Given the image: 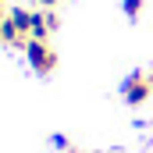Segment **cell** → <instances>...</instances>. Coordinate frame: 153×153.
I'll return each mask as SVG.
<instances>
[{"label":"cell","mask_w":153,"mask_h":153,"mask_svg":"<svg viewBox=\"0 0 153 153\" xmlns=\"http://www.w3.org/2000/svg\"><path fill=\"white\" fill-rule=\"evenodd\" d=\"M25 57H29V68L36 75H50L57 68V53H53V46L46 39H29L25 43Z\"/></svg>","instance_id":"6da1fadb"},{"label":"cell","mask_w":153,"mask_h":153,"mask_svg":"<svg viewBox=\"0 0 153 153\" xmlns=\"http://www.w3.org/2000/svg\"><path fill=\"white\" fill-rule=\"evenodd\" d=\"M121 93H125V103H132V107H143V103L153 96V78L146 75V71H135V75H128V78H125Z\"/></svg>","instance_id":"7a4b0ae2"},{"label":"cell","mask_w":153,"mask_h":153,"mask_svg":"<svg viewBox=\"0 0 153 153\" xmlns=\"http://www.w3.org/2000/svg\"><path fill=\"white\" fill-rule=\"evenodd\" d=\"M61 22H57V14L53 11H32V39H50V32L57 29Z\"/></svg>","instance_id":"3957f363"},{"label":"cell","mask_w":153,"mask_h":153,"mask_svg":"<svg viewBox=\"0 0 153 153\" xmlns=\"http://www.w3.org/2000/svg\"><path fill=\"white\" fill-rule=\"evenodd\" d=\"M139 11H143V0H125V14L128 18H139Z\"/></svg>","instance_id":"277c9868"},{"label":"cell","mask_w":153,"mask_h":153,"mask_svg":"<svg viewBox=\"0 0 153 153\" xmlns=\"http://www.w3.org/2000/svg\"><path fill=\"white\" fill-rule=\"evenodd\" d=\"M53 146H57V150H71V146H68V139H64V135H53Z\"/></svg>","instance_id":"5b68a950"},{"label":"cell","mask_w":153,"mask_h":153,"mask_svg":"<svg viewBox=\"0 0 153 153\" xmlns=\"http://www.w3.org/2000/svg\"><path fill=\"white\" fill-rule=\"evenodd\" d=\"M57 4H61V0H39V7H46V11H50V7H57Z\"/></svg>","instance_id":"8992f818"},{"label":"cell","mask_w":153,"mask_h":153,"mask_svg":"<svg viewBox=\"0 0 153 153\" xmlns=\"http://www.w3.org/2000/svg\"><path fill=\"white\" fill-rule=\"evenodd\" d=\"M4 18H7V7H4V0H0V22H4Z\"/></svg>","instance_id":"52a82bcc"},{"label":"cell","mask_w":153,"mask_h":153,"mask_svg":"<svg viewBox=\"0 0 153 153\" xmlns=\"http://www.w3.org/2000/svg\"><path fill=\"white\" fill-rule=\"evenodd\" d=\"M68 153H93V150H68Z\"/></svg>","instance_id":"ba28073f"},{"label":"cell","mask_w":153,"mask_h":153,"mask_svg":"<svg viewBox=\"0 0 153 153\" xmlns=\"http://www.w3.org/2000/svg\"><path fill=\"white\" fill-rule=\"evenodd\" d=\"M150 78H153V71H150Z\"/></svg>","instance_id":"9c48e42d"}]
</instances>
